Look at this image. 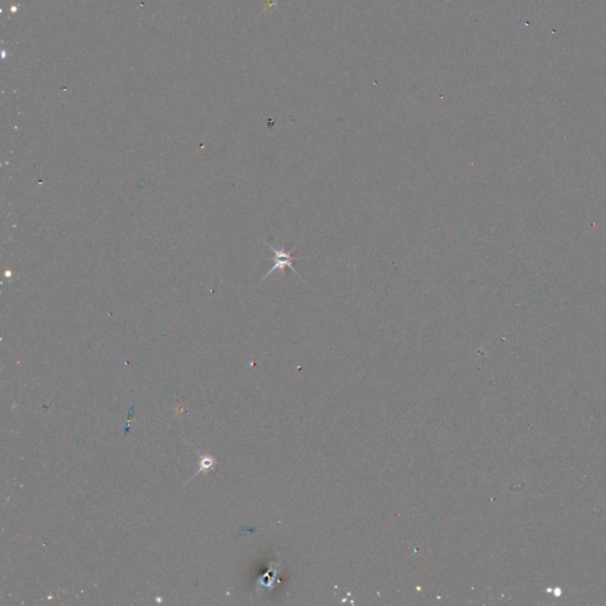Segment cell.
<instances>
[{
  "instance_id": "1",
  "label": "cell",
  "mask_w": 606,
  "mask_h": 606,
  "mask_svg": "<svg viewBox=\"0 0 606 606\" xmlns=\"http://www.w3.org/2000/svg\"><path fill=\"white\" fill-rule=\"evenodd\" d=\"M268 246L272 250L273 255H275V264H273L270 270H269L267 272V275L264 276V279H267V277L269 275H270V273L275 272L277 270L283 271L285 268H289L292 272H295L296 275H299L301 277V279H302V276L300 275L299 271H296L295 268L292 267V262L295 261V257L292 256V251H294V249L296 248V245L291 250H287V249L284 248V246H281V248H275V246L270 245V244H268Z\"/></svg>"
},
{
  "instance_id": "2",
  "label": "cell",
  "mask_w": 606,
  "mask_h": 606,
  "mask_svg": "<svg viewBox=\"0 0 606 606\" xmlns=\"http://www.w3.org/2000/svg\"><path fill=\"white\" fill-rule=\"evenodd\" d=\"M214 465H216V461H214L211 456H204L201 457L200 460V467H199V472H204V471H209V470H212L214 468Z\"/></svg>"
}]
</instances>
